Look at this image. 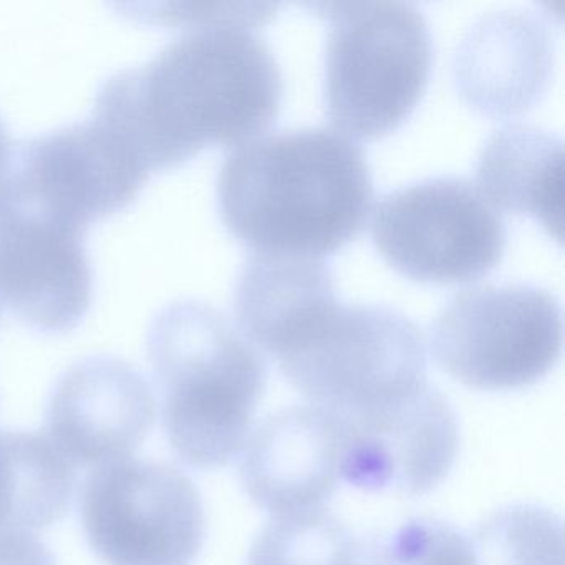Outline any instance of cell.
<instances>
[{"instance_id": "6da1fadb", "label": "cell", "mask_w": 565, "mask_h": 565, "mask_svg": "<svg viewBox=\"0 0 565 565\" xmlns=\"http://www.w3.org/2000/svg\"><path fill=\"white\" fill-rule=\"evenodd\" d=\"M282 94L280 65L250 29L194 28L108 78L94 117L151 171L207 145L256 137L279 114Z\"/></svg>"}, {"instance_id": "7a4b0ae2", "label": "cell", "mask_w": 565, "mask_h": 565, "mask_svg": "<svg viewBox=\"0 0 565 565\" xmlns=\"http://www.w3.org/2000/svg\"><path fill=\"white\" fill-rule=\"evenodd\" d=\"M217 201L226 226L256 253L322 257L365 224L372 173L363 148L342 131L286 128L227 154Z\"/></svg>"}, {"instance_id": "3957f363", "label": "cell", "mask_w": 565, "mask_h": 565, "mask_svg": "<svg viewBox=\"0 0 565 565\" xmlns=\"http://www.w3.org/2000/svg\"><path fill=\"white\" fill-rule=\"evenodd\" d=\"M161 392V422L174 455L191 468H223L243 451L267 366L254 343L211 303L177 300L148 332Z\"/></svg>"}, {"instance_id": "277c9868", "label": "cell", "mask_w": 565, "mask_h": 565, "mask_svg": "<svg viewBox=\"0 0 565 565\" xmlns=\"http://www.w3.org/2000/svg\"><path fill=\"white\" fill-rule=\"evenodd\" d=\"M276 359L312 405L340 418L428 382L422 329L388 303H345L330 297L294 330Z\"/></svg>"}, {"instance_id": "5b68a950", "label": "cell", "mask_w": 565, "mask_h": 565, "mask_svg": "<svg viewBox=\"0 0 565 565\" xmlns=\"http://www.w3.org/2000/svg\"><path fill=\"white\" fill-rule=\"evenodd\" d=\"M329 15L323 97L330 120L360 138L393 130L425 92L433 38L409 2H322Z\"/></svg>"}, {"instance_id": "8992f818", "label": "cell", "mask_w": 565, "mask_h": 565, "mask_svg": "<svg viewBox=\"0 0 565 565\" xmlns=\"http://www.w3.org/2000/svg\"><path fill=\"white\" fill-rule=\"evenodd\" d=\"M558 297L522 280L456 292L431 323V352L452 379L479 390H511L545 375L562 352Z\"/></svg>"}, {"instance_id": "52a82bcc", "label": "cell", "mask_w": 565, "mask_h": 565, "mask_svg": "<svg viewBox=\"0 0 565 565\" xmlns=\"http://www.w3.org/2000/svg\"><path fill=\"white\" fill-rule=\"evenodd\" d=\"M81 521L105 565H193L206 535L196 484L173 466L141 459L92 472Z\"/></svg>"}, {"instance_id": "ba28073f", "label": "cell", "mask_w": 565, "mask_h": 565, "mask_svg": "<svg viewBox=\"0 0 565 565\" xmlns=\"http://www.w3.org/2000/svg\"><path fill=\"white\" fill-rule=\"evenodd\" d=\"M372 236L402 273L456 282L481 276L501 260L508 227L472 181L443 174L386 193L373 211Z\"/></svg>"}, {"instance_id": "9c48e42d", "label": "cell", "mask_w": 565, "mask_h": 565, "mask_svg": "<svg viewBox=\"0 0 565 565\" xmlns=\"http://www.w3.org/2000/svg\"><path fill=\"white\" fill-rule=\"evenodd\" d=\"M84 233L0 173V306L44 332L74 329L92 300Z\"/></svg>"}, {"instance_id": "30bf717a", "label": "cell", "mask_w": 565, "mask_h": 565, "mask_svg": "<svg viewBox=\"0 0 565 565\" xmlns=\"http://www.w3.org/2000/svg\"><path fill=\"white\" fill-rule=\"evenodd\" d=\"M340 419L345 435L340 476L353 488L422 495L435 489L455 465L458 416L428 382Z\"/></svg>"}, {"instance_id": "8fae6325", "label": "cell", "mask_w": 565, "mask_h": 565, "mask_svg": "<svg viewBox=\"0 0 565 565\" xmlns=\"http://www.w3.org/2000/svg\"><path fill=\"white\" fill-rule=\"evenodd\" d=\"M4 173L84 230L127 206L148 177L147 168L95 117L25 141L12 151Z\"/></svg>"}, {"instance_id": "7c38bea8", "label": "cell", "mask_w": 565, "mask_h": 565, "mask_svg": "<svg viewBox=\"0 0 565 565\" xmlns=\"http://www.w3.org/2000/svg\"><path fill=\"white\" fill-rule=\"evenodd\" d=\"M157 416L145 376L117 356H88L62 373L45 408V436L74 468L130 459Z\"/></svg>"}, {"instance_id": "4fadbf2b", "label": "cell", "mask_w": 565, "mask_h": 565, "mask_svg": "<svg viewBox=\"0 0 565 565\" xmlns=\"http://www.w3.org/2000/svg\"><path fill=\"white\" fill-rule=\"evenodd\" d=\"M343 423L322 406H292L250 433L239 465L241 484L273 515L322 508L339 486Z\"/></svg>"}, {"instance_id": "5bb4252c", "label": "cell", "mask_w": 565, "mask_h": 565, "mask_svg": "<svg viewBox=\"0 0 565 565\" xmlns=\"http://www.w3.org/2000/svg\"><path fill=\"white\" fill-rule=\"evenodd\" d=\"M554 67V35L539 15L505 9L482 15L462 34L452 74L462 97L489 115L527 110Z\"/></svg>"}, {"instance_id": "9a60e30c", "label": "cell", "mask_w": 565, "mask_h": 565, "mask_svg": "<svg viewBox=\"0 0 565 565\" xmlns=\"http://www.w3.org/2000/svg\"><path fill=\"white\" fill-rule=\"evenodd\" d=\"M564 141L539 125L509 124L489 135L476 161V186L495 207L527 213L562 237Z\"/></svg>"}, {"instance_id": "2e32d148", "label": "cell", "mask_w": 565, "mask_h": 565, "mask_svg": "<svg viewBox=\"0 0 565 565\" xmlns=\"http://www.w3.org/2000/svg\"><path fill=\"white\" fill-rule=\"evenodd\" d=\"M246 565H360L352 531L323 508L274 515Z\"/></svg>"}, {"instance_id": "e0dca14e", "label": "cell", "mask_w": 565, "mask_h": 565, "mask_svg": "<svg viewBox=\"0 0 565 565\" xmlns=\"http://www.w3.org/2000/svg\"><path fill=\"white\" fill-rule=\"evenodd\" d=\"M469 542L475 565H564L562 519L541 505L492 512Z\"/></svg>"}, {"instance_id": "ac0fdd59", "label": "cell", "mask_w": 565, "mask_h": 565, "mask_svg": "<svg viewBox=\"0 0 565 565\" xmlns=\"http://www.w3.org/2000/svg\"><path fill=\"white\" fill-rule=\"evenodd\" d=\"M366 565H475L471 542L448 522L415 518L380 535Z\"/></svg>"}, {"instance_id": "d6986e66", "label": "cell", "mask_w": 565, "mask_h": 565, "mask_svg": "<svg viewBox=\"0 0 565 565\" xmlns=\"http://www.w3.org/2000/svg\"><path fill=\"white\" fill-rule=\"evenodd\" d=\"M128 14L184 28H243L253 31L276 14V2H140L121 6Z\"/></svg>"}, {"instance_id": "ffe728a7", "label": "cell", "mask_w": 565, "mask_h": 565, "mask_svg": "<svg viewBox=\"0 0 565 565\" xmlns=\"http://www.w3.org/2000/svg\"><path fill=\"white\" fill-rule=\"evenodd\" d=\"M0 565H57L51 548L28 531L0 532Z\"/></svg>"}, {"instance_id": "44dd1931", "label": "cell", "mask_w": 565, "mask_h": 565, "mask_svg": "<svg viewBox=\"0 0 565 565\" xmlns=\"http://www.w3.org/2000/svg\"><path fill=\"white\" fill-rule=\"evenodd\" d=\"M11 140H9L8 130H6L4 124L0 120V173L4 170L8 164L9 157H11Z\"/></svg>"}]
</instances>
